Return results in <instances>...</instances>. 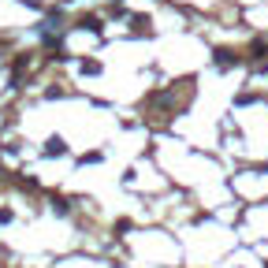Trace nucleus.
I'll list each match as a JSON object with an SVG mask.
<instances>
[]
</instances>
